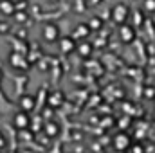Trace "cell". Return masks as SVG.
I'll use <instances>...</instances> for the list:
<instances>
[{
	"mask_svg": "<svg viewBox=\"0 0 155 153\" xmlns=\"http://www.w3.org/2000/svg\"><path fill=\"white\" fill-rule=\"evenodd\" d=\"M41 36L47 43H54L60 40V27L52 22H47L43 27H41Z\"/></svg>",
	"mask_w": 155,
	"mask_h": 153,
	"instance_id": "obj_1",
	"label": "cell"
},
{
	"mask_svg": "<svg viewBox=\"0 0 155 153\" xmlns=\"http://www.w3.org/2000/svg\"><path fill=\"white\" fill-rule=\"evenodd\" d=\"M143 9H144L146 13L153 15L155 13V0H144V2H143Z\"/></svg>",
	"mask_w": 155,
	"mask_h": 153,
	"instance_id": "obj_15",
	"label": "cell"
},
{
	"mask_svg": "<svg viewBox=\"0 0 155 153\" xmlns=\"http://www.w3.org/2000/svg\"><path fill=\"white\" fill-rule=\"evenodd\" d=\"M9 65H11L13 69H16V70H27V69H29V61H27L25 56L20 54V52H11V54H9Z\"/></svg>",
	"mask_w": 155,
	"mask_h": 153,
	"instance_id": "obj_2",
	"label": "cell"
},
{
	"mask_svg": "<svg viewBox=\"0 0 155 153\" xmlns=\"http://www.w3.org/2000/svg\"><path fill=\"white\" fill-rule=\"evenodd\" d=\"M58 43H60V50L61 52H65V54H71V52H74L76 50V40L72 38V36H63V38L58 40Z\"/></svg>",
	"mask_w": 155,
	"mask_h": 153,
	"instance_id": "obj_6",
	"label": "cell"
},
{
	"mask_svg": "<svg viewBox=\"0 0 155 153\" xmlns=\"http://www.w3.org/2000/svg\"><path fill=\"white\" fill-rule=\"evenodd\" d=\"M119 36H121V40H123L124 43H132V41L135 40V31H134L132 25L121 24V27H119Z\"/></svg>",
	"mask_w": 155,
	"mask_h": 153,
	"instance_id": "obj_7",
	"label": "cell"
},
{
	"mask_svg": "<svg viewBox=\"0 0 155 153\" xmlns=\"http://www.w3.org/2000/svg\"><path fill=\"white\" fill-rule=\"evenodd\" d=\"M114 148H116L117 151L128 150L130 148V137L124 135V133H119L117 137H114Z\"/></svg>",
	"mask_w": 155,
	"mask_h": 153,
	"instance_id": "obj_10",
	"label": "cell"
},
{
	"mask_svg": "<svg viewBox=\"0 0 155 153\" xmlns=\"http://www.w3.org/2000/svg\"><path fill=\"white\" fill-rule=\"evenodd\" d=\"M13 124H15V128H16V130L29 128V126H31V115H29V112H24V110L16 112L15 117H13Z\"/></svg>",
	"mask_w": 155,
	"mask_h": 153,
	"instance_id": "obj_3",
	"label": "cell"
},
{
	"mask_svg": "<svg viewBox=\"0 0 155 153\" xmlns=\"http://www.w3.org/2000/svg\"><path fill=\"white\" fill-rule=\"evenodd\" d=\"M87 25H88V29H90V31H97V29H101V27H103V22H101V18L94 16V18H90V20L87 22Z\"/></svg>",
	"mask_w": 155,
	"mask_h": 153,
	"instance_id": "obj_14",
	"label": "cell"
},
{
	"mask_svg": "<svg viewBox=\"0 0 155 153\" xmlns=\"http://www.w3.org/2000/svg\"><path fill=\"white\" fill-rule=\"evenodd\" d=\"M52 2H54V0H52Z\"/></svg>",
	"mask_w": 155,
	"mask_h": 153,
	"instance_id": "obj_18",
	"label": "cell"
},
{
	"mask_svg": "<svg viewBox=\"0 0 155 153\" xmlns=\"http://www.w3.org/2000/svg\"><path fill=\"white\" fill-rule=\"evenodd\" d=\"M18 106H20V110H24V112H31V110H35V106H36V99H35L31 94H24V96H20V99H18Z\"/></svg>",
	"mask_w": 155,
	"mask_h": 153,
	"instance_id": "obj_5",
	"label": "cell"
},
{
	"mask_svg": "<svg viewBox=\"0 0 155 153\" xmlns=\"http://www.w3.org/2000/svg\"><path fill=\"white\" fill-rule=\"evenodd\" d=\"M88 33H90L88 25H87V24H79L76 29H74V33H72V38H74V40L85 38V36H88Z\"/></svg>",
	"mask_w": 155,
	"mask_h": 153,
	"instance_id": "obj_12",
	"label": "cell"
},
{
	"mask_svg": "<svg viewBox=\"0 0 155 153\" xmlns=\"http://www.w3.org/2000/svg\"><path fill=\"white\" fill-rule=\"evenodd\" d=\"M18 135L22 141H31L33 139V133L29 132V128H24V130H18Z\"/></svg>",
	"mask_w": 155,
	"mask_h": 153,
	"instance_id": "obj_16",
	"label": "cell"
},
{
	"mask_svg": "<svg viewBox=\"0 0 155 153\" xmlns=\"http://www.w3.org/2000/svg\"><path fill=\"white\" fill-rule=\"evenodd\" d=\"M76 50L79 52V56L81 58H88L90 54H92V45L90 43H79V45H76Z\"/></svg>",
	"mask_w": 155,
	"mask_h": 153,
	"instance_id": "obj_13",
	"label": "cell"
},
{
	"mask_svg": "<svg viewBox=\"0 0 155 153\" xmlns=\"http://www.w3.org/2000/svg\"><path fill=\"white\" fill-rule=\"evenodd\" d=\"M128 15H130V9H128L124 4H119V5H116V7L112 9V20L116 22L117 25L124 24L126 18H128Z\"/></svg>",
	"mask_w": 155,
	"mask_h": 153,
	"instance_id": "obj_4",
	"label": "cell"
},
{
	"mask_svg": "<svg viewBox=\"0 0 155 153\" xmlns=\"http://www.w3.org/2000/svg\"><path fill=\"white\" fill-rule=\"evenodd\" d=\"M0 13L4 16H13L16 13V4L13 0H0Z\"/></svg>",
	"mask_w": 155,
	"mask_h": 153,
	"instance_id": "obj_9",
	"label": "cell"
},
{
	"mask_svg": "<svg viewBox=\"0 0 155 153\" xmlns=\"http://www.w3.org/2000/svg\"><path fill=\"white\" fill-rule=\"evenodd\" d=\"M63 103H65L63 92L56 90V92H51V94H49V106H51V108H60Z\"/></svg>",
	"mask_w": 155,
	"mask_h": 153,
	"instance_id": "obj_8",
	"label": "cell"
},
{
	"mask_svg": "<svg viewBox=\"0 0 155 153\" xmlns=\"http://www.w3.org/2000/svg\"><path fill=\"white\" fill-rule=\"evenodd\" d=\"M132 153H143V148L141 146H134L132 148Z\"/></svg>",
	"mask_w": 155,
	"mask_h": 153,
	"instance_id": "obj_17",
	"label": "cell"
},
{
	"mask_svg": "<svg viewBox=\"0 0 155 153\" xmlns=\"http://www.w3.org/2000/svg\"><path fill=\"white\" fill-rule=\"evenodd\" d=\"M43 130H45L47 137H56V135L60 133V124H58V122H54V121H49V122L43 126Z\"/></svg>",
	"mask_w": 155,
	"mask_h": 153,
	"instance_id": "obj_11",
	"label": "cell"
}]
</instances>
